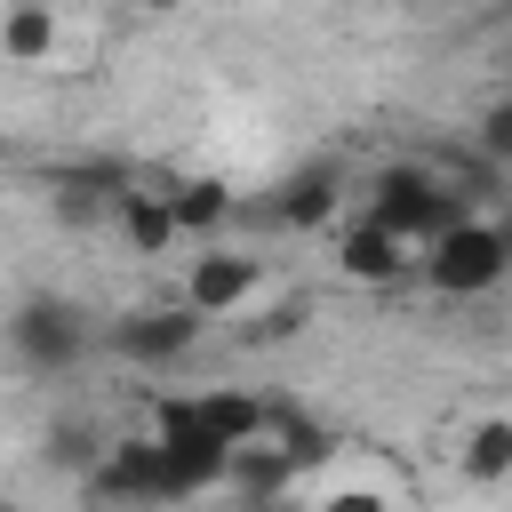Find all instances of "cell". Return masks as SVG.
Wrapping results in <instances>:
<instances>
[{
	"label": "cell",
	"instance_id": "cell-6",
	"mask_svg": "<svg viewBox=\"0 0 512 512\" xmlns=\"http://www.w3.org/2000/svg\"><path fill=\"white\" fill-rule=\"evenodd\" d=\"M264 296V256L256 248H208V256H192V272H184V304L200 312V320H232V312H248Z\"/></svg>",
	"mask_w": 512,
	"mask_h": 512
},
{
	"label": "cell",
	"instance_id": "cell-16",
	"mask_svg": "<svg viewBox=\"0 0 512 512\" xmlns=\"http://www.w3.org/2000/svg\"><path fill=\"white\" fill-rule=\"evenodd\" d=\"M472 152H480L496 176L512 168V96H496V104L480 112V128H472Z\"/></svg>",
	"mask_w": 512,
	"mask_h": 512
},
{
	"label": "cell",
	"instance_id": "cell-2",
	"mask_svg": "<svg viewBox=\"0 0 512 512\" xmlns=\"http://www.w3.org/2000/svg\"><path fill=\"white\" fill-rule=\"evenodd\" d=\"M368 216L392 224L408 248H424L440 224L464 216V192H456L440 168H424V160H384V168L368 176Z\"/></svg>",
	"mask_w": 512,
	"mask_h": 512
},
{
	"label": "cell",
	"instance_id": "cell-15",
	"mask_svg": "<svg viewBox=\"0 0 512 512\" xmlns=\"http://www.w3.org/2000/svg\"><path fill=\"white\" fill-rule=\"evenodd\" d=\"M40 456H48L64 480H88V472L104 464V440H96L88 424H48V448H40Z\"/></svg>",
	"mask_w": 512,
	"mask_h": 512
},
{
	"label": "cell",
	"instance_id": "cell-4",
	"mask_svg": "<svg viewBox=\"0 0 512 512\" xmlns=\"http://www.w3.org/2000/svg\"><path fill=\"white\" fill-rule=\"evenodd\" d=\"M152 440H160V464H168V496H176V504L224 488V456H232V440L192 408V392L152 408Z\"/></svg>",
	"mask_w": 512,
	"mask_h": 512
},
{
	"label": "cell",
	"instance_id": "cell-20",
	"mask_svg": "<svg viewBox=\"0 0 512 512\" xmlns=\"http://www.w3.org/2000/svg\"><path fill=\"white\" fill-rule=\"evenodd\" d=\"M440 8H464V0H440Z\"/></svg>",
	"mask_w": 512,
	"mask_h": 512
},
{
	"label": "cell",
	"instance_id": "cell-7",
	"mask_svg": "<svg viewBox=\"0 0 512 512\" xmlns=\"http://www.w3.org/2000/svg\"><path fill=\"white\" fill-rule=\"evenodd\" d=\"M80 496H96V504H176V496H168L160 440L144 432V440H120V448H104V464L80 480Z\"/></svg>",
	"mask_w": 512,
	"mask_h": 512
},
{
	"label": "cell",
	"instance_id": "cell-17",
	"mask_svg": "<svg viewBox=\"0 0 512 512\" xmlns=\"http://www.w3.org/2000/svg\"><path fill=\"white\" fill-rule=\"evenodd\" d=\"M304 312H312V304L296 296V304H280V312H272L264 328H248V336H264V344H272V336H296V328H304Z\"/></svg>",
	"mask_w": 512,
	"mask_h": 512
},
{
	"label": "cell",
	"instance_id": "cell-10",
	"mask_svg": "<svg viewBox=\"0 0 512 512\" xmlns=\"http://www.w3.org/2000/svg\"><path fill=\"white\" fill-rule=\"evenodd\" d=\"M112 224H120L128 256H168V248H176V216H168V192L120 184V192H112Z\"/></svg>",
	"mask_w": 512,
	"mask_h": 512
},
{
	"label": "cell",
	"instance_id": "cell-11",
	"mask_svg": "<svg viewBox=\"0 0 512 512\" xmlns=\"http://www.w3.org/2000/svg\"><path fill=\"white\" fill-rule=\"evenodd\" d=\"M232 184H216V176H184V184H168V216H176V240H208V232H224L232 224Z\"/></svg>",
	"mask_w": 512,
	"mask_h": 512
},
{
	"label": "cell",
	"instance_id": "cell-3",
	"mask_svg": "<svg viewBox=\"0 0 512 512\" xmlns=\"http://www.w3.org/2000/svg\"><path fill=\"white\" fill-rule=\"evenodd\" d=\"M416 272H424V288L432 296H488V288H504L512 280V264H504V232L488 224V216H456V224H440L432 240H424V256H416Z\"/></svg>",
	"mask_w": 512,
	"mask_h": 512
},
{
	"label": "cell",
	"instance_id": "cell-8",
	"mask_svg": "<svg viewBox=\"0 0 512 512\" xmlns=\"http://www.w3.org/2000/svg\"><path fill=\"white\" fill-rule=\"evenodd\" d=\"M336 208H344V168L336 160H304L264 192V216L280 232H320V224H336Z\"/></svg>",
	"mask_w": 512,
	"mask_h": 512
},
{
	"label": "cell",
	"instance_id": "cell-14",
	"mask_svg": "<svg viewBox=\"0 0 512 512\" xmlns=\"http://www.w3.org/2000/svg\"><path fill=\"white\" fill-rule=\"evenodd\" d=\"M456 472H464L472 488L512 480V416H480V424L464 432V448H456Z\"/></svg>",
	"mask_w": 512,
	"mask_h": 512
},
{
	"label": "cell",
	"instance_id": "cell-19",
	"mask_svg": "<svg viewBox=\"0 0 512 512\" xmlns=\"http://www.w3.org/2000/svg\"><path fill=\"white\" fill-rule=\"evenodd\" d=\"M504 64H512V32H504Z\"/></svg>",
	"mask_w": 512,
	"mask_h": 512
},
{
	"label": "cell",
	"instance_id": "cell-1",
	"mask_svg": "<svg viewBox=\"0 0 512 512\" xmlns=\"http://www.w3.org/2000/svg\"><path fill=\"white\" fill-rule=\"evenodd\" d=\"M0 336H8L16 368H32V376H64V368H80V360H88V336H96V328H88V312H80L72 296L32 288V296H16V304H8Z\"/></svg>",
	"mask_w": 512,
	"mask_h": 512
},
{
	"label": "cell",
	"instance_id": "cell-18",
	"mask_svg": "<svg viewBox=\"0 0 512 512\" xmlns=\"http://www.w3.org/2000/svg\"><path fill=\"white\" fill-rule=\"evenodd\" d=\"M496 232H504V264H512V216H496Z\"/></svg>",
	"mask_w": 512,
	"mask_h": 512
},
{
	"label": "cell",
	"instance_id": "cell-12",
	"mask_svg": "<svg viewBox=\"0 0 512 512\" xmlns=\"http://www.w3.org/2000/svg\"><path fill=\"white\" fill-rule=\"evenodd\" d=\"M56 40H64V24H56L48 0H16V8L0 16V64H48Z\"/></svg>",
	"mask_w": 512,
	"mask_h": 512
},
{
	"label": "cell",
	"instance_id": "cell-5",
	"mask_svg": "<svg viewBox=\"0 0 512 512\" xmlns=\"http://www.w3.org/2000/svg\"><path fill=\"white\" fill-rule=\"evenodd\" d=\"M200 312L176 296V304H136V312H120L112 320V352L120 360H136V368H176L192 344H200Z\"/></svg>",
	"mask_w": 512,
	"mask_h": 512
},
{
	"label": "cell",
	"instance_id": "cell-13",
	"mask_svg": "<svg viewBox=\"0 0 512 512\" xmlns=\"http://www.w3.org/2000/svg\"><path fill=\"white\" fill-rule=\"evenodd\" d=\"M192 408L224 432V440H256V432H272V400H256V392H240V384H208V392H192Z\"/></svg>",
	"mask_w": 512,
	"mask_h": 512
},
{
	"label": "cell",
	"instance_id": "cell-9",
	"mask_svg": "<svg viewBox=\"0 0 512 512\" xmlns=\"http://www.w3.org/2000/svg\"><path fill=\"white\" fill-rule=\"evenodd\" d=\"M336 272L352 280V288H392V280H408L416 272V256H408V240L392 232V224H376L368 208L336 232Z\"/></svg>",
	"mask_w": 512,
	"mask_h": 512
}]
</instances>
